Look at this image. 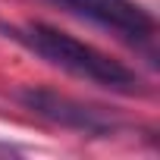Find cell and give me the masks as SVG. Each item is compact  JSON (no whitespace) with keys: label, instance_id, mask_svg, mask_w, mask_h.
<instances>
[{"label":"cell","instance_id":"1","mask_svg":"<svg viewBox=\"0 0 160 160\" xmlns=\"http://www.w3.org/2000/svg\"><path fill=\"white\" fill-rule=\"evenodd\" d=\"M3 32H10V38H16L19 44H25L32 53H38L41 60H47L50 66L85 78L91 85L110 88V91H122V94H135L141 91V78L135 69H129L126 63H119L116 57L98 50L94 44H85L47 22H25V25H0Z\"/></svg>","mask_w":160,"mask_h":160},{"label":"cell","instance_id":"2","mask_svg":"<svg viewBox=\"0 0 160 160\" xmlns=\"http://www.w3.org/2000/svg\"><path fill=\"white\" fill-rule=\"evenodd\" d=\"M16 101L32 110L35 116L60 126V129H72V132H82V135H91V138H107L119 129V119L113 113H107L104 107H91L78 98H69L63 91H53V88H19L16 91Z\"/></svg>","mask_w":160,"mask_h":160},{"label":"cell","instance_id":"3","mask_svg":"<svg viewBox=\"0 0 160 160\" xmlns=\"http://www.w3.org/2000/svg\"><path fill=\"white\" fill-rule=\"evenodd\" d=\"M47 3L78 16V19H88L126 41H151L157 32L154 16L135 3V0H47Z\"/></svg>","mask_w":160,"mask_h":160}]
</instances>
